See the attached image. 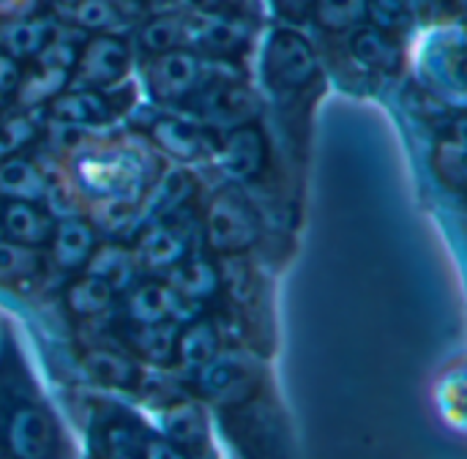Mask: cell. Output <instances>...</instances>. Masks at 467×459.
Masks as SVG:
<instances>
[{
	"label": "cell",
	"instance_id": "8992f818",
	"mask_svg": "<svg viewBox=\"0 0 467 459\" xmlns=\"http://www.w3.org/2000/svg\"><path fill=\"white\" fill-rule=\"evenodd\" d=\"M129 60H131V52L123 38H118L115 33H96L85 44V49L77 55L71 66L74 68L71 79L77 82V88L101 90V88L115 85L126 74Z\"/></svg>",
	"mask_w": 467,
	"mask_h": 459
},
{
	"label": "cell",
	"instance_id": "30bf717a",
	"mask_svg": "<svg viewBox=\"0 0 467 459\" xmlns=\"http://www.w3.org/2000/svg\"><path fill=\"white\" fill-rule=\"evenodd\" d=\"M216 156H219V164L227 175L233 178H241V181H254L265 164H268V145H265V137L257 126L252 123H241V126H233L222 145L213 148Z\"/></svg>",
	"mask_w": 467,
	"mask_h": 459
},
{
	"label": "cell",
	"instance_id": "3957f363",
	"mask_svg": "<svg viewBox=\"0 0 467 459\" xmlns=\"http://www.w3.org/2000/svg\"><path fill=\"white\" fill-rule=\"evenodd\" d=\"M260 386V367L241 353H216L205 367L197 370V389L202 397L238 408L252 400Z\"/></svg>",
	"mask_w": 467,
	"mask_h": 459
},
{
	"label": "cell",
	"instance_id": "277c9868",
	"mask_svg": "<svg viewBox=\"0 0 467 459\" xmlns=\"http://www.w3.org/2000/svg\"><path fill=\"white\" fill-rule=\"evenodd\" d=\"M3 443L11 457H52L57 449V430L47 411L38 405H16L3 419Z\"/></svg>",
	"mask_w": 467,
	"mask_h": 459
},
{
	"label": "cell",
	"instance_id": "836d02e7",
	"mask_svg": "<svg viewBox=\"0 0 467 459\" xmlns=\"http://www.w3.org/2000/svg\"><path fill=\"white\" fill-rule=\"evenodd\" d=\"M19 77H22L19 60H16V57H11L5 49H0V99L16 90Z\"/></svg>",
	"mask_w": 467,
	"mask_h": 459
},
{
	"label": "cell",
	"instance_id": "1f68e13d",
	"mask_svg": "<svg viewBox=\"0 0 467 459\" xmlns=\"http://www.w3.org/2000/svg\"><path fill=\"white\" fill-rule=\"evenodd\" d=\"M197 192V183L189 172H170L164 181H161V189H159V197H156V205H153V216L156 219H164V216H172V214H181L183 205L194 197Z\"/></svg>",
	"mask_w": 467,
	"mask_h": 459
},
{
	"label": "cell",
	"instance_id": "74e56055",
	"mask_svg": "<svg viewBox=\"0 0 467 459\" xmlns=\"http://www.w3.org/2000/svg\"><path fill=\"white\" fill-rule=\"evenodd\" d=\"M57 3H60V5H74L77 0H57Z\"/></svg>",
	"mask_w": 467,
	"mask_h": 459
},
{
	"label": "cell",
	"instance_id": "cb8c5ba5",
	"mask_svg": "<svg viewBox=\"0 0 467 459\" xmlns=\"http://www.w3.org/2000/svg\"><path fill=\"white\" fill-rule=\"evenodd\" d=\"M82 367L93 381L112 386V389H134L140 381V367L134 359H129L126 353L104 350V348L88 350L82 356Z\"/></svg>",
	"mask_w": 467,
	"mask_h": 459
},
{
	"label": "cell",
	"instance_id": "2e32d148",
	"mask_svg": "<svg viewBox=\"0 0 467 459\" xmlns=\"http://www.w3.org/2000/svg\"><path fill=\"white\" fill-rule=\"evenodd\" d=\"M49 181L25 156H8L0 162V197L3 200H27L41 203L49 194Z\"/></svg>",
	"mask_w": 467,
	"mask_h": 459
},
{
	"label": "cell",
	"instance_id": "9a60e30c",
	"mask_svg": "<svg viewBox=\"0 0 467 459\" xmlns=\"http://www.w3.org/2000/svg\"><path fill=\"white\" fill-rule=\"evenodd\" d=\"M167 285L186 301V304H202L219 293L222 276L219 268L202 257V255H186L181 263H175L167 271Z\"/></svg>",
	"mask_w": 467,
	"mask_h": 459
},
{
	"label": "cell",
	"instance_id": "4316f807",
	"mask_svg": "<svg viewBox=\"0 0 467 459\" xmlns=\"http://www.w3.org/2000/svg\"><path fill=\"white\" fill-rule=\"evenodd\" d=\"M38 66L30 68V74H22L19 77V85L14 93H19V101L22 104H38V101H49L55 93L63 90V85L68 82V68H60V66H49V63H41L36 60Z\"/></svg>",
	"mask_w": 467,
	"mask_h": 459
},
{
	"label": "cell",
	"instance_id": "603a6c76",
	"mask_svg": "<svg viewBox=\"0 0 467 459\" xmlns=\"http://www.w3.org/2000/svg\"><path fill=\"white\" fill-rule=\"evenodd\" d=\"M189 38H192V16L181 14V11L150 16L140 27V44L150 55L178 49V47H189Z\"/></svg>",
	"mask_w": 467,
	"mask_h": 459
},
{
	"label": "cell",
	"instance_id": "d4e9b609",
	"mask_svg": "<svg viewBox=\"0 0 467 459\" xmlns=\"http://www.w3.org/2000/svg\"><path fill=\"white\" fill-rule=\"evenodd\" d=\"M66 309L77 318H96L101 312H107L115 301V290L109 282H104L101 276L96 274H85L79 279H74L68 287H66Z\"/></svg>",
	"mask_w": 467,
	"mask_h": 459
},
{
	"label": "cell",
	"instance_id": "7402d4cb",
	"mask_svg": "<svg viewBox=\"0 0 467 459\" xmlns=\"http://www.w3.org/2000/svg\"><path fill=\"white\" fill-rule=\"evenodd\" d=\"M219 353V331L211 320L200 318L194 323H189L183 331H178V342H175V361L189 370L197 372L200 367H205L213 356Z\"/></svg>",
	"mask_w": 467,
	"mask_h": 459
},
{
	"label": "cell",
	"instance_id": "7c38bea8",
	"mask_svg": "<svg viewBox=\"0 0 467 459\" xmlns=\"http://www.w3.org/2000/svg\"><path fill=\"white\" fill-rule=\"evenodd\" d=\"M55 219L38 203L27 200H5L0 205V230L8 241L25 246H44L52 235Z\"/></svg>",
	"mask_w": 467,
	"mask_h": 459
},
{
	"label": "cell",
	"instance_id": "ba28073f",
	"mask_svg": "<svg viewBox=\"0 0 467 459\" xmlns=\"http://www.w3.org/2000/svg\"><path fill=\"white\" fill-rule=\"evenodd\" d=\"M192 249V233L186 222H178V214L156 219L137 244V263L150 271H170Z\"/></svg>",
	"mask_w": 467,
	"mask_h": 459
},
{
	"label": "cell",
	"instance_id": "9c48e42d",
	"mask_svg": "<svg viewBox=\"0 0 467 459\" xmlns=\"http://www.w3.org/2000/svg\"><path fill=\"white\" fill-rule=\"evenodd\" d=\"M200 93L197 99V112L208 120V123H216V126H241V123H249L257 110H260V101L254 96L252 88L241 85V82H211L208 88H200L194 90Z\"/></svg>",
	"mask_w": 467,
	"mask_h": 459
},
{
	"label": "cell",
	"instance_id": "83f0119b",
	"mask_svg": "<svg viewBox=\"0 0 467 459\" xmlns=\"http://www.w3.org/2000/svg\"><path fill=\"white\" fill-rule=\"evenodd\" d=\"M432 162H435L438 178L449 189L462 192V186H465V140H462V126H457L454 134H446L438 142Z\"/></svg>",
	"mask_w": 467,
	"mask_h": 459
},
{
	"label": "cell",
	"instance_id": "ac0fdd59",
	"mask_svg": "<svg viewBox=\"0 0 467 459\" xmlns=\"http://www.w3.org/2000/svg\"><path fill=\"white\" fill-rule=\"evenodd\" d=\"M150 137L164 153L183 159V162L213 151V142H208V137L197 126L183 123L178 118H159L150 129Z\"/></svg>",
	"mask_w": 467,
	"mask_h": 459
},
{
	"label": "cell",
	"instance_id": "5b68a950",
	"mask_svg": "<svg viewBox=\"0 0 467 459\" xmlns=\"http://www.w3.org/2000/svg\"><path fill=\"white\" fill-rule=\"evenodd\" d=\"M148 79V90L153 93L156 101L164 104H175L189 99L200 82H202V60L197 57V52L178 47V49H167L159 52L145 71Z\"/></svg>",
	"mask_w": 467,
	"mask_h": 459
},
{
	"label": "cell",
	"instance_id": "8d00e7d4",
	"mask_svg": "<svg viewBox=\"0 0 467 459\" xmlns=\"http://www.w3.org/2000/svg\"><path fill=\"white\" fill-rule=\"evenodd\" d=\"M118 8H137V5H142V0H112Z\"/></svg>",
	"mask_w": 467,
	"mask_h": 459
},
{
	"label": "cell",
	"instance_id": "484cf974",
	"mask_svg": "<svg viewBox=\"0 0 467 459\" xmlns=\"http://www.w3.org/2000/svg\"><path fill=\"white\" fill-rule=\"evenodd\" d=\"M88 266H90V274L109 282L115 293L129 290L134 285V276H137V257H131L120 246H104V249L96 246Z\"/></svg>",
	"mask_w": 467,
	"mask_h": 459
},
{
	"label": "cell",
	"instance_id": "d6986e66",
	"mask_svg": "<svg viewBox=\"0 0 467 459\" xmlns=\"http://www.w3.org/2000/svg\"><path fill=\"white\" fill-rule=\"evenodd\" d=\"M52 36H55V25L47 16L11 19L0 27V49H5L16 60H25V57L33 60Z\"/></svg>",
	"mask_w": 467,
	"mask_h": 459
},
{
	"label": "cell",
	"instance_id": "d590c367",
	"mask_svg": "<svg viewBox=\"0 0 467 459\" xmlns=\"http://www.w3.org/2000/svg\"><path fill=\"white\" fill-rule=\"evenodd\" d=\"M276 3V11L290 19V22H301L312 14V3L315 0H274Z\"/></svg>",
	"mask_w": 467,
	"mask_h": 459
},
{
	"label": "cell",
	"instance_id": "8fae6325",
	"mask_svg": "<svg viewBox=\"0 0 467 459\" xmlns=\"http://www.w3.org/2000/svg\"><path fill=\"white\" fill-rule=\"evenodd\" d=\"M189 304L167 285V282H134L129 287L126 296V318L129 323H164V320H175L183 315Z\"/></svg>",
	"mask_w": 467,
	"mask_h": 459
},
{
	"label": "cell",
	"instance_id": "f546056e",
	"mask_svg": "<svg viewBox=\"0 0 467 459\" xmlns=\"http://www.w3.org/2000/svg\"><path fill=\"white\" fill-rule=\"evenodd\" d=\"M41 271V257L33 246L0 241V285H22Z\"/></svg>",
	"mask_w": 467,
	"mask_h": 459
},
{
	"label": "cell",
	"instance_id": "44dd1931",
	"mask_svg": "<svg viewBox=\"0 0 467 459\" xmlns=\"http://www.w3.org/2000/svg\"><path fill=\"white\" fill-rule=\"evenodd\" d=\"M350 52L358 63L375 71H397L402 66V49L394 36L378 27H358L350 38Z\"/></svg>",
	"mask_w": 467,
	"mask_h": 459
},
{
	"label": "cell",
	"instance_id": "4fadbf2b",
	"mask_svg": "<svg viewBox=\"0 0 467 459\" xmlns=\"http://www.w3.org/2000/svg\"><path fill=\"white\" fill-rule=\"evenodd\" d=\"M49 112L66 126H101L115 115V107L93 88H71L49 99Z\"/></svg>",
	"mask_w": 467,
	"mask_h": 459
},
{
	"label": "cell",
	"instance_id": "5bb4252c",
	"mask_svg": "<svg viewBox=\"0 0 467 459\" xmlns=\"http://www.w3.org/2000/svg\"><path fill=\"white\" fill-rule=\"evenodd\" d=\"M52 246V260L63 271H79L88 266L96 244V230L85 219H60L52 227V235L47 241Z\"/></svg>",
	"mask_w": 467,
	"mask_h": 459
},
{
	"label": "cell",
	"instance_id": "52a82bcc",
	"mask_svg": "<svg viewBox=\"0 0 467 459\" xmlns=\"http://www.w3.org/2000/svg\"><path fill=\"white\" fill-rule=\"evenodd\" d=\"M252 38V25L235 14L211 11L192 16V38L189 47H197L213 57H233L246 49Z\"/></svg>",
	"mask_w": 467,
	"mask_h": 459
},
{
	"label": "cell",
	"instance_id": "e575fe53",
	"mask_svg": "<svg viewBox=\"0 0 467 459\" xmlns=\"http://www.w3.org/2000/svg\"><path fill=\"white\" fill-rule=\"evenodd\" d=\"M170 5L181 14L197 16V14H211L224 5V0H170Z\"/></svg>",
	"mask_w": 467,
	"mask_h": 459
},
{
	"label": "cell",
	"instance_id": "ffe728a7",
	"mask_svg": "<svg viewBox=\"0 0 467 459\" xmlns=\"http://www.w3.org/2000/svg\"><path fill=\"white\" fill-rule=\"evenodd\" d=\"M131 350L137 356H142L150 364L167 367L175 361V342H178V326L172 320L164 323H131L129 334H126Z\"/></svg>",
	"mask_w": 467,
	"mask_h": 459
},
{
	"label": "cell",
	"instance_id": "d6a6232c",
	"mask_svg": "<svg viewBox=\"0 0 467 459\" xmlns=\"http://www.w3.org/2000/svg\"><path fill=\"white\" fill-rule=\"evenodd\" d=\"M312 16L323 30L342 33L364 16V0H315Z\"/></svg>",
	"mask_w": 467,
	"mask_h": 459
},
{
	"label": "cell",
	"instance_id": "f1b7e54d",
	"mask_svg": "<svg viewBox=\"0 0 467 459\" xmlns=\"http://www.w3.org/2000/svg\"><path fill=\"white\" fill-rule=\"evenodd\" d=\"M68 11L79 27L93 33H118L126 27V16L112 0H77Z\"/></svg>",
	"mask_w": 467,
	"mask_h": 459
},
{
	"label": "cell",
	"instance_id": "e0dca14e",
	"mask_svg": "<svg viewBox=\"0 0 467 459\" xmlns=\"http://www.w3.org/2000/svg\"><path fill=\"white\" fill-rule=\"evenodd\" d=\"M164 435L172 446L183 454L200 449L208 441V422L205 411L192 400H178L164 411Z\"/></svg>",
	"mask_w": 467,
	"mask_h": 459
},
{
	"label": "cell",
	"instance_id": "4dcf8cb0",
	"mask_svg": "<svg viewBox=\"0 0 467 459\" xmlns=\"http://www.w3.org/2000/svg\"><path fill=\"white\" fill-rule=\"evenodd\" d=\"M364 16L389 36H405L413 25V0H364Z\"/></svg>",
	"mask_w": 467,
	"mask_h": 459
},
{
	"label": "cell",
	"instance_id": "6da1fadb",
	"mask_svg": "<svg viewBox=\"0 0 467 459\" xmlns=\"http://www.w3.org/2000/svg\"><path fill=\"white\" fill-rule=\"evenodd\" d=\"M205 238L219 255H241L260 238V216L235 186L216 192L205 208Z\"/></svg>",
	"mask_w": 467,
	"mask_h": 459
},
{
	"label": "cell",
	"instance_id": "7a4b0ae2",
	"mask_svg": "<svg viewBox=\"0 0 467 459\" xmlns=\"http://www.w3.org/2000/svg\"><path fill=\"white\" fill-rule=\"evenodd\" d=\"M317 77V55L296 30H276L263 49V79L276 93H296Z\"/></svg>",
	"mask_w": 467,
	"mask_h": 459
}]
</instances>
